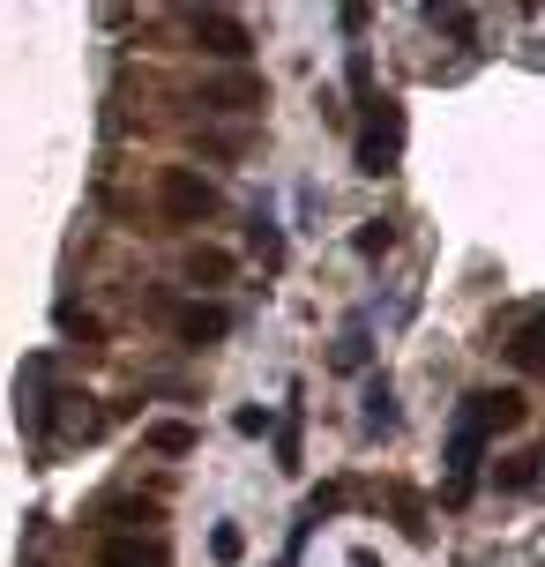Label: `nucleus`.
<instances>
[{"mask_svg": "<svg viewBox=\"0 0 545 567\" xmlns=\"http://www.w3.org/2000/svg\"><path fill=\"white\" fill-rule=\"evenodd\" d=\"M157 202H165V217H173V225H202V217H217V187H209L195 165H165Z\"/></svg>", "mask_w": 545, "mask_h": 567, "instance_id": "1", "label": "nucleus"}, {"mask_svg": "<svg viewBox=\"0 0 545 567\" xmlns=\"http://www.w3.org/2000/svg\"><path fill=\"white\" fill-rule=\"evenodd\" d=\"M187 30H195V45L209 60H247V53H255V30L239 23V16H225V8H195Z\"/></svg>", "mask_w": 545, "mask_h": 567, "instance_id": "2", "label": "nucleus"}, {"mask_svg": "<svg viewBox=\"0 0 545 567\" xmlns=\"http://www.w3.org/2000/svg\"><path fill=\"white\" fill-rule=\"evenodd\" d=\"M486 425H479V411H471V403H463V419H456V433H449V493H471V471H479V455H486Z\"/></svg>", "mask_w": 545, "mask_h": 567, "instance_id": "3", "label": "nucleus"}, {"mask_svg": "<svg viewBox=\"0 0 545 567\" xmlns=\"http://www.w3.org/2000/svg\"><path fill=\"white\" fill-rule=\"evenodd\" d=\"M255 105H269V90H261V75H247V68L202 83V113H255Z\"/></svg>", "mask_w": 545, "mask_h": 567, "instance_id": "4", "label": "nucleus"}, {"mask_svg": "<svg viewBox=\"0 0 545 567\" xmlns=\"http://www.w3.org/2000/svg\"><path fill=\"white\" fill-rule=\"evenodd\" d=\"M173 337L179 343H225L232 337V313L225 307H209V299H187V307H173Z\"/></svg>", "mask_w": 545, "mask_h": 567, "instance_id": "5", "label": "nucleus"}, {"mask_svg": "<svg viewBox=\"0 0 545 567\" xmlns=\"http://www.w3.org/2000/svg\"><path fill=\"white\" fill-rule=\"evenodd\" d=\"M381 105H389V97H373V105H367V135H359V172H389V157H397V127H403V120L397 113H381Z\"/></svg>", "mask_w": 545, "mask_h": 567, "instance_id": "6", "label": "nucleus"}, {"mask_svg": "<svg viewBox=\"0 0 545 567\" xmlns=\"http://www.w3.org/2000/svg\"><path fill=\"white\" fill-rule=\"evenodd\" d=\"M97 567H165V545H143V538H105V545H97Z\"/></svg>", "mask_w": 545, "mask_h": 567, "instance_id": "7", "label": "nucleus"}, {"mask_svg": "<svg viewBox=\"0 0 545 567\" xmlns=\"http://www.w3.org/2000/svg\"><path fill=\"white\" fill-rule=\"evenodd\" d=\"M143 441H150L157 455H195V425H187V419H157Z\"/></svg>", "mask_w": 545, "mask_h": 567, "instance_id": "8", "label": "nucleus"}, {"mask_svg": "<svg viewBox=\"0 0 545 567\" xmlns=\"http://www.w3.org/2000/svg\"><path fill=\"white\" fill-rule=\"evenodd\" d=\"M225 277H232L225 247H187V284H225Z\"/></svg>", "mask_w": 545, "mask_h": 567, "instance_id": "9", "label": "nucleus"}, {"mask_svg": "<svg viewBox=\"0 0 545 567\" xmlns=\"http://www.w3.org/2000/svg\"><path fill=\"white\" fill-rule=\"evenodd\" d=\"M501 478V493H531L538 485V455H508V471H493Z\"/></svg>", "mask_w": 545, "mask_h": 567, "instance_id": "10", "label": "nucleus"}, {"mask_svg": "<svg viewBox=\"0 0 545 567\" xmlns=\"http://www.w3.org/2000/svg\"><path fill=\"white\" fill-rule=\"evenodd\" d=\"M508 351H516V367H523V373L538 367V359H545V351H538V321H523L516 337H508Z\"/></svg>", "mask_w": 545, "mask_h": 567, "instance_id": "11", "label": "nucleus"}, {"mask_svg": "<svg viewBox=\"0 0 545 567\" xmlns=\"http://www.w3.org/2000/svg\"><path fill=\"white\" fill-rule=\"evenodd\" d=\"M367 425H397V396H389V381H373V389H367Z\"/></svg>", "mask_w": 545, "mask_h": 567, "instance_id": "12", "label": "nucleus"}, {"mask_svg": "<svg viewBox=\"0 0 545 567\" xmlns=\"http://www.w3.org/2000/svg\"><path fill=\"white\" fill-rule=\"evenodd\" d=\"M389 247H397V225H389V217H373V225L359 231V255H389Z\"/></svg>", "mask_w": 545, "mask_h": 567, "instance_id": "13", "label": "nucleus"}, {"mask_svg": "<svg viewBox=\"0 0 545 567\" xmlns=\"http://www.w3.org/2000/svg\"><path fill=\"white\" fill-rule=\"evenodd\" d=\"M337 367H345V373H359V367H367V337H359V329H351V337L337 343Z\"/></svg>", "mask_w": 545, "mask_h": 567, "instance_id": "14", "label": "nucleus"}, {"mask_svg": "<svg viewBox=\"0 0 545 567\" xmlns=\"http://www.w3.org/2000/svg\"><path fill=\"white\" fill-rule=\"evenodd\" d=\"M255 255H261V261H285V239L269 231V217H255Z\"/></svg>", "mask_w": 545, "mask_h": 567, "instance_id": "15", "label": "nucleus"}, {"mask_svg": "<svg viewBox=\"0 0 545 567\" xmlns=\"http://www.w3.org/2000/svg\"><path fill=\"white\" fill-rule=\"evenodd\" d=\"M209 553H217V560H239V553H247V538H239V530H232V523H225V530H217V538H209Z\"/></svg>", "mask_w": 545, "mask_h": 567, "instance_id": "16", "label": "nucleus"}]
</instances>
